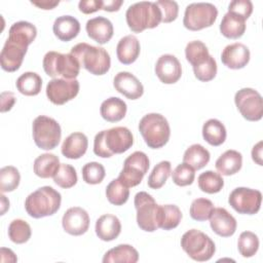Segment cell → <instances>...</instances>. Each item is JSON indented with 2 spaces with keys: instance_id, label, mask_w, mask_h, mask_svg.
<instances>
[{
  "instance_id": "37",
  "label": "cell",
  "mask_w": 263,
  "mask_h": 263,
  "mask_svg": "<svg viewBox=\"0 0 263 263\" xmlns=\"http://www.w3.org/2000/svg\"><path fill=\"white\" fill-rule=\"evenodd\" d=\"M106 197L114 205L124 204L129 197V189L119 179L112 180L106 187Z\"/></svg>"
},
{
  "instance_id": "11",
  "label": "cell",
  "mask_w": 263,
  "mask_h": 263,
  "mask_svg": "<svg viewBox=\"0 0 263 263\" xmlns=\"http://www.w3.org/2000/svg\"><path fill=\"white\" fill-rule=\"evenodd\" d=\"M149 158L146 153L136 151L127 156L123 162V167L118 176L119 181L126 187L139 185L149 168Z\"/></svg>"
},
{
  "instance_id": "36",
  "label": "cell",
  "mask_w": 263,
  "mask_h": 263,
  "mask_svg": "<svg viewBox=\"0 0 263 263\" xmlns=\"http://www.w3.org/2000/svg\"><path fill=\"white\" fill-rule=\"evenodd\" d=\"M198 187L202 192L214 194L218 193L224 187V180L219 173L206 171L201 173L197 179Z\"/></svg>"
},
{
  "instance_id": "42",
  "label": "cell",
  "mask_w": 263,
  "mask_h": 263,
  "mask_svg": "<svg viewBox=\"0 0 263 263\" xmlns=\"http://www.w3.org/2000/svg\"><path fill=\"white\" fill-rule=\"evenodd\" d=\"M237 249L242 257H253L259 249V238L257 234L252 231L241 232L237 240Z\"/></svg>"
},
{
  "instance_id": "46",
  "label": "cell",
  "mask_w": 263,
  "mask_h": 263,
  "mask_svg": "<svg viewBox=\"0 0 263 263\" xmlns=\"http://www.w3.org/2000/svg\"><path fill=\"white\" fill-rule=\"evenodd\" d=\"M194 178H195V170L185 162L178 164L172 173L173 182L180 187L191 185L194 181Z\"/></svg>"
},
{
  "instance_id": "25",
  "label": "cell",
  "mask_w": 263,
  "mask_h": 263,
  "mask_svg": "<svg viewBox=\"0 0 263 263\" xmlns=\"http://www.w3.org/2000/svg\"><path fill=\"white\" fill-rule=\"evenodd\" d=\"M52 31L58 39L68 42L77 37L79 34L80 23L72 15H62L55 18L52 26Z\"/></svg>"
},
{
  "instance_id": "52",
  "label": "cell",
  "mask_w": 263,
  "mask_h": 263,
  "mask_svg": "<svg viewBox=\"0 0 263 263\" xmlns=\"http://www.w3.org/2000/svg\"><path fill=\"white\" fill-rule=\"evenodd\" d=\"M122 4H123L122 0H107V1H103L102 9L105 11H108V12L118 11Z\"/></svg>"
},
{
  "instance_id": "20",
  "label": "cell",
  "mask_w": 263,
  "mask_h": 263,
  "mask_svg": "<svg viewBox=\"0 0 263 263\" xmlns=\"http://www.w3.org/2000/svg\"><path fill=\"white\" fill-rule=\"evenodd\" d=\"M209 220L212 230L219 236L229 237L236 231L237 222L235 218L224 208L214 209Z\"/></svg>"
},
{
  "instance_id": "43",
  "label": "cell",
  "mask_w": 263,
  "mask_h": 263,
  "mask_svg": "<svg viewBox=\"0 0 263 263\" xmlns=\"http://www.w3.org/2000/svg\"><path fill=\"white\" fill-rule=\"evenodd\" d=\"M214 203L212 200L208 198H196L191 202L190 205V217L199 222H203L210 219L213 211H214Z\"/></svg>"
},
{
  "instance_id": "17",
  "label": "cell",
  "mask_w": 263,
  "mask_h": 263,
  "mask_svg": "<svg viewBox=\"0 0 263 263\" xmlns=\"http://www.w3.org/2000/svg\"><path fill=\"white\" fill-rule=\"evenodd\" d=\"M155 74L164 84H174L182 76V67L179 60L170 53L162 54L155 64Z\"/></svg>"
},
{
  "instance_id": "10",
  "label": "cell",
  "mask_w": 263,
  "mask_h": 263,
  "mask_svg": "<svg viewBox=\"0 0 263 263\" xmlns=\"http://www.w3.org/2000/svg\"><path fill=\"white\" fill-rule=\"evenodd\" d=\"M218 16L217 7L208 2L191 3L186 6L183 25L190 31H199L214 25Z\"/></svg>"
},
{
  "instance_id": "48",
  "label": "cell",
  "mask_w": 263,
  "mask_h": 263,
  "mask_svg": "<svg viewBox=\"0 0 263 263\" xmlns=\"http://www.w3.org/2000/svg\"><path fill=\"white\" fill-rule=\"evenodd\" d=\"M161 11V22L162 23H172L178 17L179 5L176 1L170 0H159L155 2Z\"/></svg>"
},
{
  "instance_id": "45",
  "label": "cell",
  "mask_w": 263,
  "mask_h": 263,
  "mask_svg": "<svg viewBox=\"0 0 263 263\" xmlns=\"http://www.w3.org/2000/svg\"><path fill=\"white\" fill-rule=\"evenodd\" d=\"M81 172H82L83 181L90 185L100 184L106 176V171L104 165L97 161H91L84 164Z\"/></svg>"
},
{
  "instance_id": "50",
  "label": "cell",
  "mask_w": 263,
  "mask_h": 263,
  "mask_svg": "<svg viewBox=\"0 0 263 263\" xmlns=\"http://www.w3.org/2000/svg\"><path fill=\"white\" fill-rule=\"evenodd\" d=\"M78 8L82 13L90 14L103 8L102 0H81L78 3Z\"/></svg>"
},
{
  "instance_id": "13",
  "label": "cell",
  "mask_w": 263,
  "mask_h": 263,
  "mask_svg": "<svg viewBox=\"0 0 263 263\" xmlns=\"http://www.w3.org/2000/svg\"><path fill=\"white\" fill-rule=\"evenodd\" d=\"M262 193L259 190L237 187L231 191L228 197V203L238 214L255 215L261 208Z\"/></svg>"
},
{
  "instance_id": "32",
  "label": "cell",
  "mask_w": 263,
  "mask_h": 263,
  "mask_svg": "<svg viewBox=\"0 0 263 263\" xmlns=\"http://www.w3.org/2000/svg\"><path fill=\"white\" fill-rule=\"evenodd\" d=\"M211 155L208 149L200 144H193L189 146L183 155V162L189 164L195 171L201 170L210 161Z\"/></svg>"
},
{
  "instance_id": "39",
  "label": "cell",
  "mask_w": 263,
  "mask_h": 263,
  "mask_svg": "<svg viewBox=\"0 0 263 263\" xmlns=\"http://www.w3.org/2000/svg\"><path fill=\"white\" fill-rule=\"evenodd\" d=\"M8 36L17 38L24 41L25 43H27L28 45H30L31 43H33V41L37 36V29L33 24L29 22H26V21L16 22L12 24L11 27L9 28Z\"/></svg>"
},
{
  "instance_id": "18",
  "label": "cell",
  "mask_w": 263,
  "mask_h": 263,
  "mask_svg": "<svg viewBox=\"0 0 263 263\" xmlns=\"http://www.w3.org/2000/svg\"><path fill=\"white\" fill-rule=\"evenodd\" d=\"M114 88L129 100H138L144 93V86L140 80L132 73L122 71L115 75L113 79Z\"/></svg>"
},
{
  "instance_id": "34",
  "label": "cell",
  "mask_w": 263,
  "mask_h": 263,
  "mask_svg": "<svg viewBox=\"0 0 263 263\" xmlns=\"http://www.w3.org/2000/svg\"><path fill=\"white\" fill-rule=\"evenodd\" d=\"M15 85L22 95L37 96L42 87V79L35 72H25L16 79Z\"/></svg>"
},
{
  "instance_id": "1",
  "label": "cell",
  "mask_w": 263,
  "mask_h": 263,
  "mask_svg": "<svg viewBox=\"0 0 263 263\" xmlns=\"http://www.w3.org/2000/svg\"><path fill=\"white\" fill-rule=\"evenodd\" d=\"M134 137L125 126H115L99 132L93 140V153L102 158L121 154L132 148Z\"/></svg>"
},
{
  "instance_id": "24",
  "label": "cell",
  "mask_w": 263,
  "mask_h": 263,
  "mask_svg": "<svg viewBox=\"0 0 263 263\" xmlns=\"http://www.w3.org/2000/svg\"><path fill=\"white\" fill-rule=\"evenodd\" d=\"M141 45L138 38L134 35L122 37L116 46V55L123 65H130L137 61L140 55Z\"/></svg>"
},
{
  "instance_id": "54",
  "label": "cell",
  "mask_w": 263,
  "mask_h": 263,
  "mask_svg": "<svg viewBox=\"0 0 263 263\" xmlns=\"http://www.w3.org/2000/svg\"><path fill=\"white\" fill-rule=\"evenodd\" d=\"M33 5L41 8V9H52L54 8L57 5H59V1H32L31 2Z\"/></svg>"
},
{
  "instance_id": "53",
  "label": "cell",
  "mask_w": 263,
  "mask_h": 263,
  "mask_svg": "<svg viewBox=\"0 0 263 263\" xmlns=\"http://www.w3.org/2000/svg\"><path fill=\"white\" fill-rule=\"evenodd\" d=\"M262 146L263 142L259 141L252 149V159L258 164V165H263L262 161Z\"/></svg>"
},
{
  "instance_id": "19",
  "label": "cell",
  "mask_w": 263,
  "mask_h": 263,
  "mask_svg": "<svg viewBox=\"0 0 263 263\" xmlns=\"http://www.w3.org/2000/svg\"><path fill=\"white\" fill-rule=\"evenodd\" d=\"M250 49L242 43L235 42L227 45L222 53L221 61L229 69L238 70L245 68L250 62Z\"/></svg>"
},
{
  "instance_id": "27",
  "label": "cell",
  "mask_w": 263,
  "mask_h": 263,
  "mask_svg": "<svg viewBox=\"0 0 263 263\" xmlns=\"http://www.w3.org/2000/svg\"><path fill=\"white\" fill-rule=\"evenodd\" d=\"M220 32L228 39H238L246 32V20L235 13L227 12L221 21Z\"/></svg>"
},
{
  "instance_id": "9",
  "label": "cell",
  "mask_w": 263,
  "mask_h": 263,
  "mask_svg": "<svg viewBox=\"0 0 263 263\" xmlns=\"http://www.w3.org/2000/svg\"><path fill=\"white\" fill-rule=\"evenodd\" d=\"M134 204L137 211L138 226L146 232L156 231L159 228L160 205L156 203L152 195L140 191L135 195Z\"/></svg>"
},
{
  "instance_id": "5",
  "label": "cell",
  "mask_w": 263,
  "mask_h": 263,
  "mask_svg": "<svg viewBox=\"0 0 263 263\" xmlns=\"http://www.w3.org/2000/svg\"><path fill=\"white\" fill-rule=\"evenodd\" d=\"M141 133L146 145L152 149L163 147L170 140L171 128L166 118L159 113L144 115L139 123Z\"/></svg>"
},
{
  "instance_id": "26",
  "label": "cell",
  "mask_w": 263,
  "mask_h": 263,
  "mask_svg": "<svg viewBox=\"0 0 263 263\" xmlns=\"http://www.w3.org/2000/svg\"><path fill=\"white\" fill-rule=\"evenodd\" d=\"M242 165V155L236 150L229 149L219 156L215 166L220 175L231 176L238 173Z\"/></svg>"
},
{
  "instance_id": "51",
  "label": "cell",
  "mask_w": 263,
  "mask_h": 263,
  "mask_svg": "<svg viewBox=\"0 0 263 263\" xmlns=\"http://www.w3.org/2000/svg\"><path fill=\"white\" fill-rule=\"evenodd\" d=\"M15 104V97L13 95V92L10 91H3L1 93V112H7L9 110H11V108L13 107V105Z\"/></svg>"
},
{
  "instance_id": "33",
  "label": "cell",
  "mask_w": 263,
  "mask_h": 263,
  "mask_svg": "<svg viewBox=\"0 0 263 263\" xmlns=\"http://www.w3.org/2000/svg\"><path fill=\"white\" fill-rule=\"evenodd\" d=\"M194 76L202 82L213 80L217 74L216 60L210 54L196 60L192 65Z\"/></svg>"
},
{
  "instance_id": "55",
  "label": "cell",
  "mask_w": 263,
  "mask_h": 263,
  "mask_svg": "<svg viewBox=\"0 0 263 263\" xmlns=\"http://www.w3.org/2000/svg\"><path fill=\"white\" fill-rule=\"evenodd\" d=\"M0 255H1V260L4 259L5 257H8L9 262H16V261H17V258H16L15 254H14L10 249L1 248V250H0Z\"/></svg>"
},
{
  "instance_id": "29",
  "label": "cell",
  "mask_w": 263,
  "mask_h": 263,
  "mask_svg": "<svg viewBox=\"0 0 263 263\" xmlns=\"http://www.w3.org/2000/svg\"><path fill=\"white\" fill-rule=\"evenodd\" d=\"M138 260V251L133 246L126 243L110 249L103 257V263H136Z\"/></svg>"
},
{
  "instance_id": "3",
  "label": "cell",
  "mask_w": 263,
  "mask_h": 263,
  "mask_svg": "<svg viewBox=\"0 0 263 263\" xmlns=\"http://www.w3.org/2000/svg\"><path fill=\"white\" fill-rule=\"evenodd\" d=\"M70 53L78 61L80 67L92 75H104L110 69V54L103 47L81 42L74 45Z\"/></svg>"
},
{
  "instance_id": "15",
  "label": "cell",
  "mask_w": 263,
  "mask_h": 263,
  "mask_svg": "<svg viewBox=\"0 0 263 263\" xmlns=\"http://www.w3.org/2000/svg\"><path fill=\"white\" fill-rule=\"evenodd\" d=\"M28 45L15 38L6 39L0 53L1 68L6 72H14L20 69L27 53Z\"/></svg>"
},
{
  "instance_id": "41",
  "label": "cell",
  "mask_w": 263,
  "mask_h": 263,
  "mask_svg": "<svg viewBox=\"0 0 263 263\" xmlns=\"http://www.w3.org/2000/svg\"><path fill=\"white\" fill-rule=\"evenodd\" d=\"M21 181L18 170L12 165L3 166L0 170V190L2 193L14 191Z\"/></svg>"
},
{
  "instance_id": "35",
  "label": "cell",
  "mask_w": 263,
  "mask_h": 263,
  "mask_svg": "<svg viewBox=\"0 0 263 263\" xmlns=\"http://www.w3.org/2000/svg\"><path fill=\"white\" fill-rule=\"evenodd\" d=\"M182 220V212L176 204H162L159 210V228L172 230L178 227Z\"/></svg>"
},
{
  "instance_id": "49",
  "label": "cell",
  "mask_w": 263,
  "mask_h": 263,
  "mask_svg": "<svg viewBox=\"0 0 263 263\" xmlns=\"http://www.w3.org/2000/svg\"><path fill=\"white\" fill-rule=\"evenodd\" d=\"M228 12L235 13L248 20L253 12V3L250 0H233L229 3Z\"/></svg>"
},
{
  "instance_id": "38",
  "label": "cell",
  "mask_w": 263,
  "mask_h": 263,
  "mask_svg": "<svg viewBox=\"0 0 263 263\" xmlns=\"http://www.w3.org/2000/svg\"><path fill=\"white\" fill-rule=\"evenodd\" d=\"M32 235L31 226L23 219H14L8 226L9 239L17 245L27 242Z\"/></svg>"
},
{
  "instance_id": "4",
  "label": "cell",
  "mask_w": 263,
  "mask_h": 263,
  "mask_svg": "<svg viewBox=\"0 0 263 263\" xmlns=\"http://www.w3.org/2000/svg\"><path fill=\"white\" fill-rule=\"evenodd\" d=\"M125 20L132 32L141 33L146 29L156 28L161 23V11L155 2L141 1L127 8Z\"/></svg>"
},
{
  "instance_id": "30",
  "label": "cell",
  "mask_w": 263,
  "mask_h": 263,
  "mask_svg": "<svg viewBox=\"0 0 263 263\" xmlns=\"http://www.w3.org/2000/svg\"><path fill=\"white\" fill-rule=\"evenodd\" d=\"M60 165V159L57 155L52 153H43L34 160L33 171L37 177L48 179L53 178Z\"/></svg>"
},
{
  "instance_id": "23",
  "label": "cell",
  "mask_w": 263,
  "mask_h": 263,
  "mask_svg": "<svg viewBox=\"0 0 263 263\" xmlns=\"http://www.w3.org/2000/svg\"><path fill=\"white\" fill-rule=\"evenodd\" d=\"M88 147L87 137L80 132L70 134L63 142L62 154L69 159H79L82 157Z\"/></svg>"
},
{
  "instance_id": "16",
  "label": "cell",
  "mask_w": 263,
  "mask_h": 263,
  "mask_svg": "<svg viewBox=\"0 0 263 263\" xmlns=\"http://www.w3.org/2000/svg\"><path fill=\"white\" fill-rule=\"evenodd\" d=\"M62 226L70 235H82L88 230L89 216L87 212L80 206L70 208L65 212L62 218Z\"/></svg>"
},
{
  "instance_id": "6",
  "label": "cell",
  "mask_w": 263,
  "mask_h": 263,
  "mask_svg": "<svg viewBox=\"0 0 263 263\" xmlns=\"http://www.w3.org/2000/svg\"><path fill=\"white\" fill-rule=\"evenodd\" d=\"M43 70L52 78L76 79L80 72L78 61L71 53L48 51L42 61Z\"/></svg>"
},
{
  "instance_id": "31",
  "label": "cell",
  "mask_w": 263,
  "mask_h": 263,
  "mask_svg": "<svg viewBox=\"0 0 263 263\" xmlns=\"http://www.w3.org/2000/svg\"><path fill=\"white\" fill-rule=\"evenodd\" d=\"M202 137L206 143L212 146L222 145L227 137L226 128L224 124L215 118L209 119L203 123L202 126Z\"/></svg>"
},
{
  "instance_id": "14",
  "label": "cell",
  "mask_w": 263,
  "mask_h": 263,
  "mask_svg": "<svg viewBox=\"0 0 263 263\" xmlns=\"http://www.w3.org/2000/svg\"><path fill=\"white\" fill-rule=\"evenodd\" d=\"M79 88L76 79L52 78L46 85V96L52 104L60 106L73 100L78 95Z\"/></svg>"
},
{
  "instance_id": "56",
  "label": "cell",
  "mask_w": 263,
  "mask_h": 263,
  "mask_svg": "<svg viewBox=\"0 0 263 263\" xmlns=\"http://www.w3.org/2000/svg\"><path fill=\"white\" fill-rule=\"evenodd\" d=\"M1 215H4L5 212L9 209V200L6 198V196L2 193L1 194Z\"/></svg>"
},
{
  "instance_id": "28",
  "label": "cell",
  "mask_w": 263,
  "mask_h": 263,
  "mask_svg": "<svg viewBox=\"0 0 263 263\" xmlns=\"http://www.w3.org/2000/svg\"><path fill=\"white\" fill-rule=\"evenodd\" d=\"M127 106L125 102L117 97H111L105 100L100 107V113L103 119L109 122H118L126 114Z\"/></svg>"
},
{
  "instance_id": "22",
  "label": "cell",
  "mask_w": 263,
  "mask_h": 263,
  "mask_svg": "<svg viewBox=\"0 0 263 263\" xmlns=\"http://www.w3.org/2000/svg\"><path fill=\"white\" fill-rule=\"evenodd\" d=\"M97 236L103 241H112L117 238L121 232L120 220L111 214L102 215L95 226Z\"/></svg>"
},
{
  "instance_id": "21",
  "label": "cell",
  "mask_w": 263,
  "mask_h": 263,
  "mask_svg": "<svg viewBox=\"0 0 263 263\" xmlns=\"http://www.w3.org/2000/svg\"><path fill=\"white\" fill-rule=\"evenodd\" d=\"M85 30L90 39L99 44H106L111 40L114 28L110 20L104 16H96L86 22Z\"/></svg>"
},
{
  "instance_id": "40",
  "label": "cell",
  "mask_w": 263,
  "mask_h": 263,
  "mask_svg": "<svg viewBox=\"0 0 263 263\" xmlns=\"http://www.w3.org/2000/svg\"><path fill=\"white\" fill-rule=\"evenodd\" d=\"M172 174V164L167 160L157 163L148 177V186L151 189L161 188Z\"/></svg>"
},
{
  "instance_id": "47",
  "label": "cell",
  "mask_w": 263,
  "mask_h": 263,
  "mask_svg": "<svg viewBox=\"0 0 263 263\" xmlns=\"http://www.w3.org/2000/svg\"><path fill=\"white\" fill-rule=\"evenodd\" d=\"M208 54H210L209 49L206 45L200 40L190 41L185 47V57L190 65H192L196 60Z\"/></svg>"
},
{
  "instance_id": "2",
  "label": "cell",
  "mask_w": 263,
  "mask_h": 263,
  "mask_svg": "<svg viewBox=\"0 0 263 263\" xmlns=\"http://www.w3.org/2000/svg\"><path fill=\"white\" fill-rule=\"evenodd\" d=\"M62 195L51 186H43L30 193L25 200L27 214L35 219L54 215L61 206Z\"/></svg>"
},
{
  "instance_id": "7",
  "label": "cell",
  "mask_w": 263,
  "mask_h": 263,
  "mask_svg": "<svg viewBox=\"0 0 263 263\" xmlns=\"http://www.w3.org/2000/svg\"><path fill=\"white\" fill-rule=\"evenodd\" d=\"M181 247L194 261H209L216 252L213 239L198 229H190L181 237Z\"/></svg>"
},
{
  "instance_id": "44",
  "label": "cell",
  "mask_w": 263,
  "mask_h": 263,
  "mask_svg": "<svg viewBox=\"0 0 263 263\" xmlns=\"http://www.w3.org/2000/svg\"><path fill=\"white\" fill-rule=\"evenodd\" d=\"M77 180L76 170L67 163H61L58 172L53 176V182L64 189L72 188L77 183Z\"/></svg>"
},
{
  "instance_id": "12",
  "label": "cell",
  "mask_w": 263,
  "mask_h": 263,
  "mask_svg": "<svg viewBox=\"0 0 263 263\" xmlns=\"http://www.w3.org/2000/svg\"><path fill=\"white\" fill-rule=\"evenodd\" d=\"M234 103L241 116L249 121H259L263 116V100L254 88L245 87L236 91Z\"/></svg>"
},
{
  "instance_id": "8",
  "label": "cell",
  "mask_w": 263,
  "mask_h": 263,
  "mask_svg": "<svg viewBox=\"0 0 263 263\" xmlns=\"http://www.w3.org/2000/svg\"><path fill=\"white\" fill-rule=\"evenodd\" d=\"M33 140L36 146L43 150L54 149L62 137V129L59 122L48 116H37L32 125Z\"/></svg>"
}]
</instances>
